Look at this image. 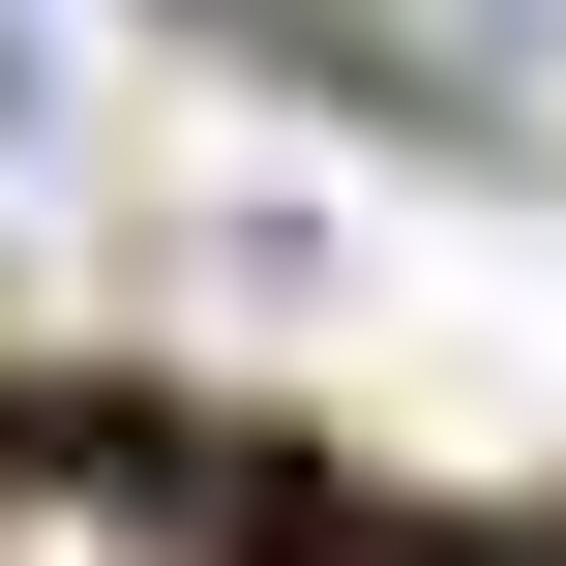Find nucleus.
Listing matches in <instances>:
<instances>
[{
  "instance_id": "obj_2",
  "label": "nucleus",
  "mask_w": 566,
  "mask_h": 566,
  "mask_svg": "<svg viewBox=\"0 0 566 566\" xmlns=\"http://www.w3.org/2000/svg\"><path fill=\"white\" fill-rule=\"evenodd\" d=\"M358 566H448V537H358Z\"/></svg>"
},
{
  "instance_id": "obj_1",
  "label": "nucleus",
  "mask_w": 566,
  "mask_h": 566,
  "mask_svg": "<svg viewBox=\"0 0 566 566\" xmlns=\"http://www.w3.org/2000/svg\"><path fill=\"white\" fill-rule=\"evenodd\" d=\"M0 566H269L179 448H0Z\"/></svg>"
}]
</instances>
